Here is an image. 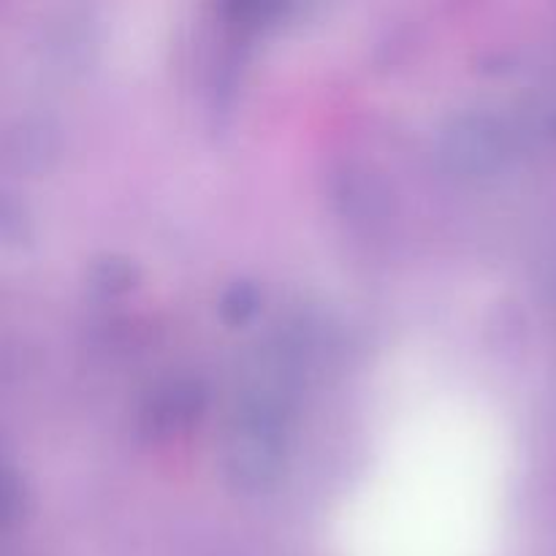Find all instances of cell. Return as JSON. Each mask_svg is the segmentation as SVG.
I'll return each mask as SVG.
<instances>
[{
  "mask_svg": "<svg viewBox=\"0 0 556 556\" xmlns=\"http://www.w3.org/2000/svg\"><path fill=\"white\" fill-rule=\"evenodd\" d=\"M223 470L239 492H266L282 472V432L244 427L233 421L228 432Z\"/></svg>",
  "mask_w": 556,
  "mask_h": 556,
  "instance_id": "cell-2",
  "label": "cell"
},
{
  "mask_svg": "<svg viewBox=\"0 0 556 556\" xmlns=\"http://www.w3.org/2000/svg\"><path fill=\"white\" fill-rule=\"evenodd\" d=\"M438 157L454 177H486L505 161L503 128L489 114H462L440 134Z\"/></svg>",
  "mask_w": 556,
  "mask_h": 556,
  "instance_id": "cell-1",
  "label": "cell"
},
{
  "mask_svg": "<svg viewBox=\"0 0 556 556\" xmlns=\"http://www.w3.org/2000/svg\"><path fill=\"white\" fill-rule=\"evenodd\" d=\"M134 266L123 258H106L92 269V286L106 293H119L134 286Z\"/></svg>",
  "mask_w": 556,
  "mask_h": 556,
  "instance_id": "cell-6",
  "label": "cell"
},
{
  "mask_svg": "<svg viewBox=\"0 0 556 556\" xmlns=\"http://www.w3.org/2000/svg\"><path fill=\"white\" fill-rule=\"evenodd\" d=\"M258 309V291L250 282H237L220 299V313L228 324H244Z\"/></svg>",
  "mask_w": 556,
  "mask_h": 556,
  "instance_id": "cell-5",
  "label": "cell"
},
{
  "mask_svg": "<svg viewBox=\"0 0 556 556\" xmlns=\"http://www.w3.org/2000/svg\"><path fill=\"white\" fill-rule=\"evenodd\" d=\"M204 405L206 391L199 380L172 378L150 394L144 413H141V427L147 434L166 438V434L190 427L201 416Z\"/></svg>",
  "mask_w": 556,
  "mask_h": 556,
  "instance_id": "cell-3",
  "label": "cell"
},
{
  "mask_svg": "<svg viewBox=\"0 0 556 556\" xmlns=\"http://www.w3.org/2000/svg\"><path fill=\"white\" fill-rule=\"evenodd\" d=\"M334 199L342 201V212L351 215L353 220H364L369 217H380V210H383V193L378 190L372 177H364V172H345L337 177V190Z\"/></svg>",
  "mask_w": 556,
  "mask_h": 556,
  "instance_id": "cell-4",
  "label": "cell"
}]
</instances>
